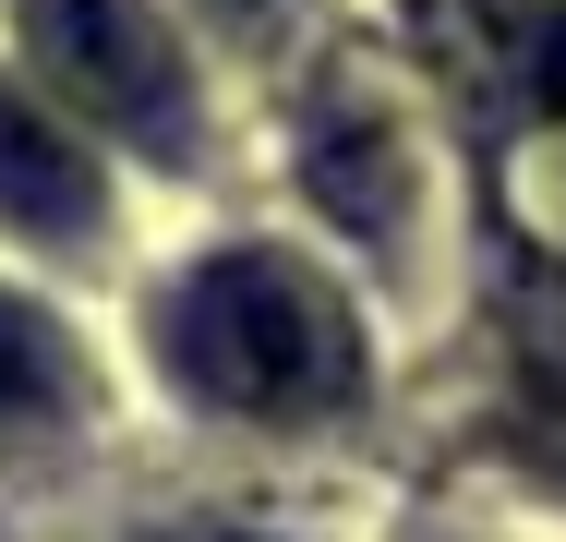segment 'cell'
I'll return each mask as SVG.
<instances>
[{"label":"cell","mask_w":566,"mask_h":542,"mask_svg":"<svg viewBox=\"0 0 566 542\" xmlns=\"http://www.w3.org/2000/svg\"><path fill=\"white\" fill-rule=\"evenodd\" d=\"M157 350L193 398L218 410H253V423H302V410H338L361 386V325L349 302L290 265V253H206L169 314H157Z\"/></svg>","instance_id":"cell-1"},{"label":"cell","mask_w":566,"mask_h":542,"mask_svg":"<svg viewBox=\"0 0 566 542\" xmlns=\"http://www.w3.org/2000/svg\"><path fill=\"white\" fill-rule=\"evenodd\" d=\"M24 49L73 121H97L145 157H193V73L157 0H24Z\"/></svg>","instance_id":"cell-2"},{"label":"cell","mask_w":566,"mask_h":542,"mask_svg":"<svg viewBox=\"0 0 566 542\" xmlns=\"http://www.w3.org/2000/svg\"><path fill=\"white\" fill-rule=\"evenodd\" d=\"M109 217V181L85 157V133L61 108H36L24 85H0V229L24 241H85Z\"/></svg>","instance_id":"cell-3"},{"label":"cell","mask_w":566,"mask_h":542,"mask_svg":"<svg viewBox=\"0 0 566 542\" xmlns=\"http://www.w3.org/2000/svg\"><path fill=\"white\" fill-rule=\"evenodd\" d=\"M506 206L543 253H566V24L531 61V108H518V145H506Z\"/></svg>","instance_id":"cell-4"},{"label":"cell","mask_w":566,"mask_h":542,"mask_svg":"<svg viewBox=\"0 0 566 542\" xmlns=\"http://www.w3.org/2000/svg\"><path fill=\"white\" fill-rule=\"evenodd\" d=\"M73 398H85V374H73L61 325L36 314L24 290H0V434H61Z\"/></svg>","instance_id":"cell-5"},{"label":"cell","mask_w":566,"mask_h":542,"mask_svg":"<svg viewBox=\"0 0 566 542\" xmlns=\"http://www.w3.org/2000/svg\"><path fill=\"white\" fill-rule=\"evenodd\" d=\"M181 542H241V531H181Z\"/></svg>","instance_id":"cell-6"}]
</instances>
